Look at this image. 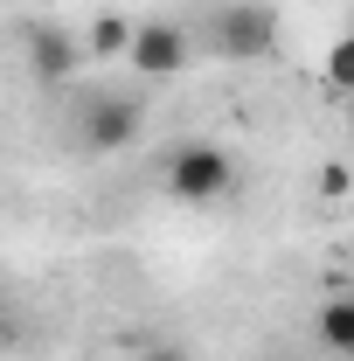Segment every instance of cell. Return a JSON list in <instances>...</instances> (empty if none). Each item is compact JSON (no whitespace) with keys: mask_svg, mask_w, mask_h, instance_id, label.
Returning <instances> with one entry per match:
<instances>
[{"mask_svg":"<svg viewBox=\"0 0 354 361\" xmlns=\"http://www.w3.org/2000/svg\"><path fill=\"white\" fill-rule=\"evenodd\" d=\"M126 56H133V70L146 84H174L181 70H188V28H174V21H139Z\"/></svg>","mask_w":354,"mask_h":361,"instance_id":"cell-4","label":"cell"},{"mask_svg":"<svg viewBox=\"0 0 354 361\" xmlns=\"http://www.w3.org/2000/svg\"><path fill=\"white\" fill-rule=\"evenodd\" d=\"M209 49H216L222 63H257L278 49V14L257 7V0H229L209 14Z\"/></svg>","mask_w":354,"mask_h":361,"instance_id":"cell-1","label":"cell"},{"mask_svg":"<svg viewBox=\"0 0 354 361\" xmlns=\"http://www.w3.org/2000/svg\"><path fill=\"white\" fill-rule=\"evenodd\" d=\"M319 341L334 355H354V292H341L334 306H319Z\"/></svg>","mask_w":354,"mask_h":361,"instance_id":"cell-6","label":"cell"},{"mask_svg":"<svg viewBox=\"0 0 354 361\" xmlns=\"http://www.w3.org/2000/svg\"><path fill=\"white\" fill-rule=\"evenodd\" d=\"M133 49V21L126 14H97L90 21V56H126Z\"/></svg>","mask_w":354,"mask_h":361,"instance_id":"cell-7","label":"cell"},{"mask_svg":"<svg viewBox=\"0 0 354 361\" xmlns=\"http://www.w3.org/2000/svg\"><path fill=\"white\" fill-rule=\"evenodd\" d=\"M139 126H146V111H139V97L126 90H90L84 104H77V146L84 153H118V146H133Z\"/></svg>","mask_w":354,"mask_h":361,"instance_id":"cell-2","label":"cell"},{"mask_svg":"<svg viewBox=\"0 0 354 361\" xmlns=\"http://www.w3.org/2000/svg\"><path fill=\"white\" fill-rule=\"evenodd\" d=\"M236 188V167H229V153L209 146V139H188L174 160H167V195L174 202H222Z\"/></svg>","mask_w":354,"mask_h":361,"instance_id":"cell-3","label":"cell"},{"mask_svg":"<svg viewBox=\"0 0 354 361\" xmlns=\"http://www.w3.org/2000/svg\"><path fill=\"white\" fill-rule=\"evenodd\" d=\"M326 84H334V90H354V35L334 42V56H326Z\"/></svg>","mask_w":354,"mask_h":361,"instance_id":"cell-8","label":"cell"},{"mask_svg":"<svg viewBox=\"0 0 354 361\" xmlns=\"http://www.w3.org/2000/svg\"><path fill=\"white\" fill-rule=\"evenodd\" d=\"M21 56H28V77L42 90H63L77 70H84V42L77 35H63V28H28V42H21Z\"/></svg>","mask_w":354,"mask_h":361,"instance_id":"cell-5","label":"cell"},{"mask_svg":"<svg viewBox=\"0 0 354 361\" xmlns=\"http://www.w3.org/2000/svg\"><path fill=\"white\" fill-rule=\"evenodd\" d=\"M319 195H348V167H326L319 174Z\"/></svg>","mask_w":354,"mask_h":361,"instance_id":"cell-9","label":"cell"},{"mask_svg":"<svg viewBox=\"0 0 354 361\" xmlns=\"http://www.w3.org/2000/svg\"><path fill=\"white\" fill-rule=\"evenodd\" d=\"M139 361H188V355H181V348H167V341H160V348H146V355H139Z\"/></svg>","mask_w":354,"mask_h":361,"instance_id":"cell-10","label":"cell"},{"mask_svg":"<svg viewBox=\"0 0 354 361\" xmlns=\"http://www.w3.org/2000/svg\"><path fill=\"white\" fill-rule=\"evenodd\" d=\"M348 35H354V28H348Z\"/></svg>","mask_w":354,"mask_h":361,"instance_id":"cell-11","label":"cell"}]
</instances>
